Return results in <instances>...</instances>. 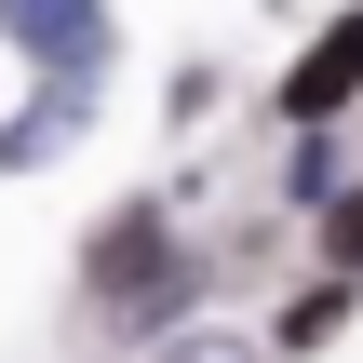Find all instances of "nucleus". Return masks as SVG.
Instances as JSON below:
<instances>
[{"instance_id": "nucleus-5", "label": "nucleus", "mask_w": 363, "mask_h": 363, "mask_svg": "<svg viewBox=\"0 0 363 363\" xmlns=\"http://www.w3.org/2000/svg\"><path fill=\"white\" fill-rule=\"evenodd\" d=\"M323 256H337V269H363V189H350V202H323Z\"/></svg>"}, {"instance_id": "nucleus-2", "label": "nucleus", "mask_w": 363, "mask_h": 363, "mask_svg": "<svg viewBox=\"0 0 363 363\" xmlns=\"http://www.w3.org/2000/svg\"><path fill=\"white\" fill-rule=\"evenodd\" d=\"M94 296H121V310H135V296H162V216H148V202L94 229Z\"/></svg>"}, {"instance_id": "nucleus-3", "label": "nucleus", "mask_w": 363, "mask_h": 363, "mask_svg": "<svg viewBox=\"0 0 363 363\" xmlns=\"http://www.w3.org/2000/svg\"><path fill=\"white\" fill-rule=\"evenodd\" d=\"M0 27H13L40 67H94V40H108V13H94V0H0Z\"/></svg>"}, {"instance_id": "nucleus-4", "label": "nucleus", "mask_w": 363, "mask_h": 363, "mask_svg": "<svg viewBox=\"0 0 363 363\" xmlns=\"http://www.w3.org/2000/svg\"><path fill=\"white\" fill-rule=\"evenodd\" d=\"M337 310H350V283H323V296H296V310H283V337L310 350V337H337Z\"/></svg>"}, {"instance_id": "nucleus-1", "label": "nucleus", "mask_w": 363, "mask_h": 363, "mask_svg": "<svg viewBox=\"0 0 363 363\" xmlns=\"http://www.w3.org/2000/svg\"><path fill=\"white\" fill-rule=\"evenodd\" d=\"M350 94H363V13H337V27H323V40L296 54L283 108H296V121H323V108H350Z\"/></svg>"}]
</instances>
